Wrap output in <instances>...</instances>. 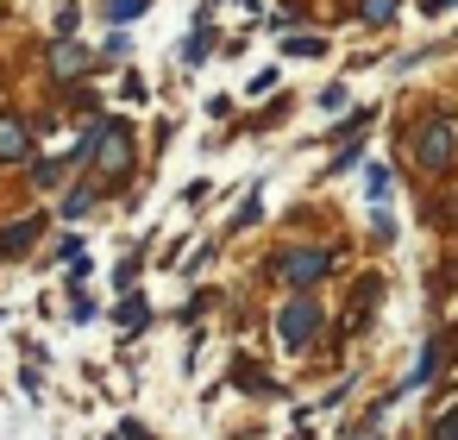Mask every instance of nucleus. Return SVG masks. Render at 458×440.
I'll use <instances>...</instances> for the list:
<instances>
[{"label": "nucleus", "mask_w": 458, "mask_h": 440, "mask_svg": "<svg viewBox=\"0 0 458 440\" xmlns=\"http://www.w3.org/2000/svg\"><path fill=\"white\" fill-rule=\"evenodd\" d=\"M82 151L101 164V177H107V183H126V177H132V126L101 120V126L82 139Z\"/></svg>", "instance_id": "obj_1"}, {"label": "nucleus", "mask_w": 458, "mask_h": 440, "mask_svg": "<svg viewBox=\"0 0 458 440\" xmlns=\"http://www.w3.org/2000/svg\"><path fill=\"white\" fill-rule=\"evenodd\" d=\"M414 158H420L427 170H452V158H458V133H452V120H445V114L420 126V139H414Z\"/></svg>", "instance_id": "obj_2"}, {"label": "nucleus", "mask_w": 458, "mask_h": 440, "mask_svg": "<svg viewBox=\"0 0 458 440\" xmlns=\"http://www.w3.org/2000/svg\"><path fill=\"white\" fill-rule=\"evenodd\" d=\"M320 333V302H308V296H295L283 315H276V340L289 346V352H301L308 340Z\"/></svg>", "instance_id": "obj_3"}, {"label": "nucleus", "mask_w": 458, "mask_h": 440, "mask_svg": "<svg viewBox=\"0 0 458 440\" xmlns=\"http://www.w3.org/2000/svg\"><path fill=\"white\" fill-rule=\"evenodd\" d=\"M276 271H283V283H301V289H308V283H320V277L333 271V252H320V246H289Z\"/></svg>", "instance_id": "obj_4"}, {"label": "nucleus", "mask_w": 458, "mask_h": 440, "mask_svg": "<svg viewBox=\"0 0 458 440\" xmlns=\"http://www.w3.org/2000/svg\"><path fill=\"white\" fill-rule=\"evenodd\" d=\"M20 158H32V133H26V120L0 114V164H20Z\"/></svg>", "instance_id": "obj_5"}, {"label": "nucleus", "mask_w": 458, "mask_h": 440, "mask_svg": "<svg viewBox=\"0 0 458 440\" xmlns=\"http://www.w3.org/2000/svg\"><path fill=\"white\" fill-rule=\"evenodd\" d=\"M45 70H51V82H76V76H82V70H89V51H82V45H70V39H64V45H57V51H51V64H45Z\"/></svg>", "instance_id": "obj_6"}, {"label": "nucleus", "mask_w": 458, "mask_h": 440, "mask_svg": "<svg viewBox=\"0 0 458 440\" xmlns=\"http://www.w3.org/2000/svg\"><path fill=\"white\" fill-rule=\"evenodd\" d=\"M38 227H45V220H20V227H7V233H0V252H26V246L38 239Z\"/></svg>", "instance_id": "obj_7"}, {"label": "nucleus", "mask_w": 458, "mask_h": 440, "mask_svg": "<svg viewBox=\"0 0 458 440\" xmlns=\"http://www.w3.org/2000/svg\"><path fill=\"white\" fill-rule=\"evenodd\" d=\"M395 7H402V0H358V20H364V26H389Z\"/></svg>", "instance_id": "obj_8"}, {"label": "nucleus", "mask_w": 458, "mask_h": 440, "mask_svg": "<svg viewBox=\"0 0 458 440\" xmlns=\"http://www.w3.org/2000/svg\"><path fill=\"white\" fill-rule=\"evenodd\" d=\"M208 51H214V32L201 26V32H189V45H182V64H208Z\"/></svg>", "instance_id": "obj_9"}, {"label": "nucleus", "mask_w": 458, "mask_h": 440, "mask_svg": "<svg viewBox=\"0 0 458 440\" xmlns=\"http://www.w3.org/2000/svg\"><path fill=\"white\" fill-rule=\"evenodd\" d=\"M95 208H101V189H76V195L64 202V214H70V220H82V214H95Z\"/></svg>", "instance_id": "obj_10"}, {"label": "nucleus", "mask_w": 458, "mask_h": 440, "mask_svg": "<svg viewBox=\"0 0 458 440\" xmlns=\"http://www.w3.org/2000/svg\"><path fill=\"white\" fill-rule=\"evenodd\" d=\"M32 177H38V189H57V183H64V164L45 158V164H32Z\"/></svg>", "instance_id": "obj_11"}, {"label": "nucleus", "mask_w": 458, "mask_h": 440, "mask_svg": "<svg viewBox=\"0 0 458 440\" xmlns=\"http://www.w3.org/2000/svg\"><path fill=\"white\" fill-rule=\"evenodd\" d=\"M151 0H107V20H132V13H145Z\"/></svg>", "instance_id": "obj_12"}, {"label": "nucleus", "mask_w": 458, "mask_h": 440, "mask_svg": "<svg viewBox=\"0 0 458 440\" xmlns=\"http://www.w3.org/2000/svg\"><path fill=\"white\" fill-rule=\"evenodd\" d=\"M289 57H320V39H289Z\"/></svg>", "instance_id": "obj_13"}, {"label": "nucleus", "mask_w": 458, "mask_h": 440, "mask_svg": "<svg viewBox=\"0 0 458 440\" xmlns=\"http://www.w3.org/2000/svg\"><path fill=\"white\" fill-rule=\"evenodd\" d=\"M145 321V302H120V327H139Z\"/></svg>", "instance_id": "obj_14"}, {"label": "nucleus", "mask_w": 458, "mask_h": 440, "mask_svg": "<svg viewBox=\"0 0 458 440\" xmlns=\"http://www.w3.org/2000/svg\"><path fill=\"white\" fill-rule=\"evenodd\" d=\"M433 440H458V409H452L445 421H433Z\"/></svg>", "instance_id": "obj_15"}]
</instances>
